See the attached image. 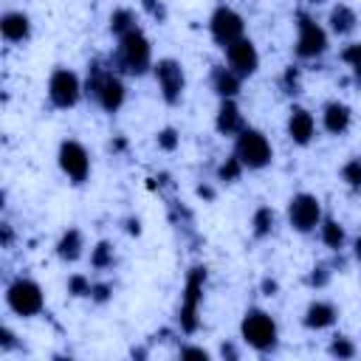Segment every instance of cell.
Here are the masks:
<instances>
[{
    "label": "cell",
    "mask_w": 361,
    "mask_h": 361,
    "mask_svg": "<svg viewBox=\"0 0 361 361\" xmlns=\"http://www.w3.org/2000/svg\"><path fill=\"white\" fill-rule=\"evenodd\" d=\"M274 223H276L274 209H271V206H259V209L254 212V217H251V231H254V237H257V240H265V237L274 231Z\"/></svg>",
    "instance_id": "23"
},
{
    "label": "cell",
    "mask_w": 361,
    "mask_h": 361,
    "mask_svg": "<svg viewBox=\"0 0 361 361\" xmlns=\"http://www.w3.org/2000/svg\"><path fill=\"white\" fill-rule=\"evenodd\" d=\"M327 353L333 355V358H341V361H347V358H355V344H353V338H347V336H336L333 341H330V347H327Z\"/></svg>",
    "instance_id": "28"
},
{
    "label": "cell",
    "mask_w": 361,
    "mask_h": 361,
    "mask_svg": "<svg viewBox=\"0 0 361 361\" xmlns=\"http://www.w3.org/2000/svg\"><path fill=\"white\" fill-rule=\"evenodd\" d=\"M285 127H288V138L293 144H299V147H307L313 141V135H316V118H313V113L305 110V107H299V104L290 107Z\"/></svg>",
    "instance_id": "14"
},
{
    "label": "cell",
    "mask_w": 361,
    "mask_h": 361,
    "mask_svg": "<svg viewBox=\"0 0 361 361\" xmlns=\"http://www.w3.org/2000/svg\"><path fill=\"white\" fill-rule=\"evenodd\" d=\"M262 290H265L268 296H274V293H276V282H274V279H265V282H262Z\"/></svg>",
    "instance_id": "40"
},
{
    "label": "cell",
    "mask_w": 361,
    "mask_h": 361,
    "mask_svg": "<svg viewBox=\"0 0 361 361\" xmlns=\"http://www.w3.org/2000/svg\"><path fill=\"white\" fill-rule=\"evenodd\" d=\"M113 68L118 73H127V76H144L152 68V45L138 25L118 37Z\"/></svg>",
    "instance_id": "2"
},
{
    "label": "cell",
    "mask_w": 361,
    "mask_h": 361,
    "mask_svg": "<svg viewBox=\"0 0 361 361\" xmlns=\"http://www.w3.org/2000/svg\"><path fill=\"white\" fill-rule=\"evenodd\" d=\"M110 290H113V288H110L107 282H96V285L90 288V299H93V302H107V299H110Z\"/></svg>",
    "instance_id": "34"
},
{
    "label": "cell",
    "mask_w": 361,
    "mask_h": 361,
    "mask_svg": "<svg viewBox=\"0 0 361 361\" xmlns=\"http://www.w3.org/2000/svg\"><path fill=\"white\" fill-rule=\"evenodd\" d=\"M144 8L152 14V17H158V20H164V6L158 3V0H144Z\"/></svg>",
    "instance_id": "37"
},
{
    "label": "cell",
    "mask_w": 361,
    "mask_h": 361,
    "mask_svg": "<svg viewBox=\"0 0 361 361\" xmlns=\"http://www.w3.org/2000/svg\"><path fill=\"white\" fill-rule=\"evenodd\" d=\"M130 28H135V14H133L130 8H116V11L110 14V31H113L116 37H121V34H127Z\"/></svg>",
    "instance_id": "25"
},
{
    "label": "cell",
    "mask_w": 361,
    "mask_h": 361,
    "mask_svg": "<svg viewBox=\"0 0 361 361\" xmlns=\"http://www.w3.org/2000/svg\"><path fill=\"white\" fill-rule=\"evenodd\" d=\"M240 85H243V76L234 73L228 65H214L212 68V90L220 99H234L240 93Z\"/></svg>",
    "instance_id": "19"
},
{
    "label": "cell",
    "mask_w": 361,
    "mask_h": 361,
    "mask_svg": "<svg viewBox=\"0 0 361 361\" xmlns=\"http://www.w3.org/2000/svg\"><path fill=\"white\" fill-rule=\"evenodd\" d=\"M209 34L220 48H228L231 42L245 37V23L231 6H217L209 17Z\"/></svg>",
    "instance_id": "11"
},
{
    "label": "cell",
    "mask_w": 361,
    "mask_h": 361,
    "mask_svg": "<svg viewBox=\"0 0 361 361\" xmlns=\"http://www.w3.org/2000/svg\"><path fill=\"white\" fill-rule=\"evenodd\" d=\"M180 358H203V361H209V350L186 344V347H180Z\"/></svg>",
    "instance_id": "36"
},
{
    "label": "cell",
    "mask_w": 361,
    "mask_h": 361,
    "mask_svg": "<svg viewBox=\"0 0 361 361\" xmlns=\"http://www.w3.org/2000/svg\"><path fill=\"white\" fill-rule=\"evenodd\" d=\"M353 254H355V259L361 262V237H355V243H353Z\"/></svg>",
    "instance_id": "42"
},
{
    "label": "cell",
    "mask_w": 361,
    "mask_h": 361,
    "mask_svg": "<svg viewBox=\"0 0 361 361\" xmlns=\"http://www.w3.org/2000/svg\"><path fill=\"white\" fill-rule=\"evenodd\" d=\"M82 93H85V85H82V79L71 68H54L51 71V76H48V102L56 110L76 107Z\"/></svg>",
    "instance_id": "8"
},
{
    "label": "cell",
    "mask_w": 361,
    "mask_h": 361,
    "mask_svg": "<svg viewBox=\"0 0 361 361\" xmlns=\"http://www.w3.org/2000/svg\"><path fill=\"white\" fill-rule=\"evenodd\" d=\"M322 124H324V130H327L330 135H344V133L350 130V124H353V110H350V104H344V102H338V99L327 102V104L322 107Z\"/></svg>",
    "instance_id": "17"
},
{
    "label": "cell",
    "mask_w": 361,
    "mask_h": 361,
    "mask_svg": "<svg viewBox=\"0 0 361 361\" xmlns=\"http://www.w3.org/2000/svg\"><path fill=\"white\" fill-rule=\"evenodd\" d=\"M327 282H330V268L327 265H316L307 276V285H313V288H324Z\"/></svg>",
    "instance_id": "33"
},
{
    "label": "cell",
    "mask_w": 361,
    "mask_h": 361,
    "mask_svg": "<svg viewBox=\"0 0 361 361\" xmlns=\"http://www.w3.org/2000/svg\"><path fill=\"white\" fill-rule=\"evenodd\" d=\"M6 305L11 313H17L23 319H34L45 310V293H42L39 282L20 274L6 285Z\"/></svg>",
    "instance_id": "4"
},
{
    "label": "cell",
    "mask_w": 361,
    "mask_h": 361,
    "mask_svg": "<svg viewBox=\"0 0 361 361\" xmlns=\"http://www.w3.org/2000/svg\"><path fill=\"white\" fill-rule=\"evenodd\" d=\"M319 237H322V243H324L330 251H338V248H344V240H347V234H344V226H341L338 220H333V217H322V226H319Z\"/></svg>",
    "instance_id": "22"
},
{
    "label": "cell",
    "mask_w": 361,
    "mask_h": 361,
    "mask_svg": "<svg viewBox=\"0 0 361 361\" xmlns=\"http://www.w3.org/2000/svg\"><path fill=\"white\" fill-rule=\"evenodd\" d=\"M341 180H344L353 192H361V155L344 161V166H341Z\"/></svg>",
    "instance_id": "26"
},
{
    "label": "cell",
    "mask_w": 361,
    "mask_h": 361,
    "mask_svg": "<svg viewBox=\"0 0 361 361\" xmlns=\"http://www.w3.org/2000/svg\"><path fill=\"white\" fill-rule=\"evenodd\" d=\"M85 254V237L79 228H68L62 231V237L56 240V257L62 262H76Z\"/></svg>",
    "instance_id": "20"
},
{
    "label": "cell",
    "mask_w": 361,
    "mask_h": 361,
    "mask_svg": "<svg viewBox=\"0 0 361 361\" xmlns=\"http://www.w3.org/2000/svg\"><path fill=\"white\" fill-rule=\"evenodd\" d=\"M14 338H17V336L11 333V327H3V330H0V350H3V353L14 350V347H17V341H14Z\"/></svg>",
    "instance_id": "35"
},
{
    "label": "cell",
    "mask_w": 361,
    "mask_h": 361,
    "mask_svg": "<svg viewBox=\"0 0 361 361\" xmlns=\"http://www.w3.org/2000/svg\"><path fill=\"white\" fill-rule=\"evenodd\" d=\"M158 147L161 149H166V152H172V149H178V144H180V135H178V130L175 127H164L161 133H158Z\"/></svg>",
    "instance_id": "32"
},
{
    "label": "cell",
    "mask_w": 361,
    "mask_h": 361,
    "mask_svg": "<svg viewBox=\"0 0 361 361\" xmlns=\"http://www.w3.org/2000/svg\"><path fill=\"white\" fill-rule=\"evenodd\" d=\"M279 85H282V90L288 96H296L299 93V68L296 65H288L285 73H282V79H279Z\"/></svg>",
    "instance_id": "30"
},
{
    "label": "cell",
    "mask_w": 361,
    "mask_h": 361,
    "mask_svg": "<svg viewBox=\"0 0 361 361\" xmlns=\"http://www.w3.org/2000/svg\"><path fill=\"white\" fill-rule=\"evenodd\" d=\"M322 200L310 192H299L290 197L288 203V220L299 234H310L316 231V226H322Z\"/></svg>",
    "instance_id": "10"
},
{
    "label": "cell",
    "mask_w": 361,
    "mask_h": 361,
    "mask_svg": "<svg viewBox=\"0 0 361 361\" xmlns=\"http://www.w3.org/2000/svg\"><path fill=\"white\" fill-rule=\"evenodd\" d=\"M113 262H116V254H113V245H110L107 240H102V243H96V245L90 248V265H93L96 271L113 268Z\"/></svg>",
    "instance_id": "24"
},
{
    "label": "cell",
    "mask_w": 361,
    "mask_h": 361,
    "mask_svg": "<svg viewBox=\"0 0 361 361\" xmlns=\"http://www.w3.org/2000/svg\"><path fill=\"white\" fill-rule=\"evenodd\" d=\"M341 62H347V65H350L353 79H355V82H358V87H361V42L347 45V48L341 51Z\"/></svg>",
    "instance_id": "29"
},
{
    "label": "cell",
    "mask_w": 361,
    "mask_h": 361,
    "mask_svg": "<svg viewBox=\"0 0 361 361\" xmlns=\"http://www.w3.org/2000/svg\"><path fill=\"white\" fill-rule=\"evenodd\" d=\"M90 288H93V282L85 274H73L68 279V293L71 296H90Z\"/></svg>",
    "instance_id": "31"
},
{
    "label": "cell",
    "mask_w": 361,
    "mask_h": 361,
    "mask_svg": "<svg viewBox=\"0 0 361 361\" xmlns=\"http://www.w3.org/2000/svg\"><path fill=\"white\" fill-rule=\"evenodd\" d=\"M197 195H200V197H206V200H212V197H214V192H212L209 186H197Z\"/></svg>",
    "instance_id": "41"
},
{
    "label": "cell",
    "mask_w": 361,
    "mask_h": 361,
    "mask_svg": "<svg viewBox=\"0 0 361 361\" xmlns=\"http://www.w3.org/2000/svg\"><path fill=\"white\" fill-rule=\"evenodd\" d=\"M152 73H155V82H158V90L164 96L166 104H180L183 99V90H186V73H183V65L172 56H164L152 65Z\"/></svg>",
    "instance_id": "9"
},
{
    "label": "cell",
    "mask_w": 361,
    "mask_h": 361,
    "mask_svg": "<svg viewBox=\"0 0 361 361\" xmlns=\"http://www.w3.org/2000/svg\"><path fill=\"white\" fill-rule=\"evenodd\" d=\"M336 319H338L336 305H330V302H324V299H316V302H310V305L305 307L302 324H305L307 330H327V327L336 324Z\"/></svg>",
    "instance_id": "18"
},
{
    "label": "cell",
    "mask_w": 361,
    "mask_h": 361,
    "mask_svg": "<svg viewBox=\"0 0 361 361\" xmlns=\"http://www.w3.org/2000/svg\"><path fill=\"white\" fill-rule=\"evenodd\" d=\"M240 336L257 353H274L276 344H279V327H276L274 316L265 313V310H259V307H248L243 313Z\"/></svg>",
    "instance_id": "3"
},
{
    "label": "cell",
    "mask_w": 361,
    "mask_h": 361,
    "mask_svg": "<svg viewBox=\"0 0 361 361\" xmlns=\"http://www.w3.org/2000/svg\"><path fill=\"white\" fill-rule=\"evenodd\" d=\"M220 353H223V358H240V353H237L231 344H223V347H220Z\"/></svg>",
    "instance_id": "39"
},
{
    "label": "cell",
    "mask_w": 361,
    "mask_h": 361,
    "mask_svg": "<svg viewBox=\"0 0 361 361\" xmlns=\"http://www.w3.org/2000/svg\"><path fill=\"white\" fill-rule=\"evenodd\" d=\"M299 59H319L327 51V31L307 11H296V45Z\"/></svg>",
    "instance_id": "7"
},
{
    "label": "cell",
    "mask_w": 361,
    "mask_h": 361,
    "mask_svg": "<svg viewBox=\"0 0 361 361\" xmlns=\"http://www.w3.org/2000/svg\"><path fill=\"white\" fill-rule=\"evenodd\" d=\"M243 161L237 158V155H228L220 166H217V180H223V183H234L240 175H243Z\"/></svg>",
    "instance_id": "27"
},
{
    "label": "cell",
    "mask_w": 361,
    "mask_h": 361,
    "mask_svg": "<svg viewBox=\"0 0 361 361\" xmlns=\"http://www.w3.org/2000/svg\"><path fill=\"white\" fill-rule=\"evenodd\" d=\"M56 161H59V169L68 175V180L76 183V186L90 178V155H87V149L76 138H65L59 144Z\"/></svg>",
    "instance_id": "12"
},
{
    "label": "cell",
    "mask_w": 361,
    "mask_h": 361,
    "mask_svg": "<svg viewBox=\"0 0 361 361\" xmlns=\"http://www.w3.org/2000/svg\"><path fill=\"white\" fill-rule=\"evenodd\" d=\"M234 155L243 161L245 169H265L274 158V147L268 141V135L257 127H245L237 138H234Z\"/></svg>",
    "instance_id": "6"
},
{
    "label": "cell",
    "mask_w": 361,
    "mask_h": 361,
    "mask_svg": "<svg viewBox=\"0 0 361 361\" xmlns=\"http://www.w3.org/2000/svg\"><path fill=\"white\" fill-rule=\"evenodd\" d=\"M327 23H330V31H333V34L344 37V34H353V31H355V25H358V14H355L347 3H338V6L330 8Z\"/></svg>",
    "instance_id": "21"
},
{
    "label": "cell",
    "mask_w": 361,
    "mask_h": 361,
    "mask_svg": "<svg viewBox=\"0 0 361 361\" xmlns=\"http://www.w3.org/2000/svg\"><path fill=\"white\" fill-rule=\"evenodd\" d=\"M85 93L104 110V113H118L124 99H127V87L124 79L116 68H104L102 62H93L85 79Z\"/></svg>",
    "instance_id": "1"
},
{
    "label": "cell",
    "mask_w": 361,
    "mask_h": 361,
    "mask_svg": "<svg viewBox=\"0 0 361 361\" xmlns=\"http://www.w3.org/2000/svg\"><path fill=\"white\" fill-rule=\"evenodd\" d=\"M203 288H206V268L203 265L189 268L186 282H183V293H180V307H178V324L183 333H195L200 324Z\"/></svg>",
    "instance_id": "5"
},
{
    "label": "cell",
    "mask_w": 361,
    "mask_h": 361,
    "mask_svg": "<svg viewBox=\"0 0 361 361\" xmlns=\"http://www.w3.org/2000/svg\"><path fill=\"white\" fill-rule=\"evenodd\" d=\"M0 234H3V237H0V240H3V248H8V245H11V240H14L11 226H8V223H3V226H0Z\"/></svg>",
    "instance_id": "38"
},
{
    "label": "cell",
    "mask_w": 361,
    "mask_h": 361,
    "mask_svg": "<svg viewBox=\"0 0 361 361\" xmlns=\"http://www.w3.org/2000/svg\"><path fill=\"white\" fill-rule=\"evenodd\" d=\"M307 3H313V6H319V3H324V0H307Z\"/></svg>",
    "instance_id": "43"
},
{
    "label": "cell",
    "mask_w": 361,
    "mask_h": 361,
    "mask_svg": "<svg viewBox=\"0 0 361 361\" xmlns=\"http://www.w3.org/2000/svg\"><path fill=\"white\" fill-rule=\"evenodd\" d=\"M214 127L220 135H228V138H237L248 124H245V116L240 110V104L234 99H220V107H217V116H214Z\"/></svg>",
    "instance_id": "15"
},
{
    "label": "cell",
    "mask_w": 361,
    "mask_h": 361,
    "mask_svg": "<svg viewBox=\"0 0 361 361\" xmlns=\"http://www.w3.org/2000/svg\"><path fill=\"white\" fill-rule=\"evenodd\" d=\"M226 62H228V68L234 73H240L243 79H248L259 68V51H257V45L248 37H243V39H237V42H231L226 48Z\"/></svg>",
    "instance_id": "13"
},
{
    "label": "cell",
    "mask_w": 361,
    "mask_h": 361,
    "mask_svg": "<svg viewBox=\"0 0 361 361\" xmlns=\"http://www.w3.org/2000/svg\"><path fill=\"white\" fill-rule=\"evenodd\" d=\"M0 34H3V39L11 42V45L25 42V39L31 37V17H28L25 11H17V8L3 11V17H0Z\"/></svg>",
    "instance_id": "16"
}]
</instances>
